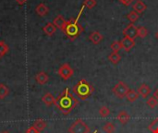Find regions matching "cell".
I'll return each instance as SVG.
<instances>
[{"label":"cell","instance_id":"1","mask_svg":"<svg viewBox=\"0 0 158 133\" xmlns=\"http://www.w3.org/2000/svg\"><path fill=\"white\" fill-rule=\"evenodd\" d=\"M79 104V101L69 92V88H66L55 101L56 108L64 115H69Z\"/></svg>","mask_w":158,"mask_h":133},{"label":"cell","instance_id":"2","mask_svg":"<svg viewBox=\"0 0 158 133\" xmlns=\"http://www.w3.org/2000/svg\"><path fill=\"white\" fill-rule=\"evenodd\" d=\"M83 9H84V6L81 7L80 13H79V15L77 17V19H71L68 20L66 25H65V27L62 30V31L67 35V37L70 41H74L75 39H77L81 35V33L83 31V27L78 22V20H79V19H80Z\"/></svg>","mask_w":158,"mask_h":133},{"label":"cell","instance_id":"3","mask_svg":"<svg viewBox=\"0 0 158 133\" xmlns=\"http://www.w3.org/2000/svg\"><path fill=\"white\" fill-rule=\"evenodd\" d=\"M72 91H73V94L78 98H80L81 100H86L88 97L92 95L94 89L86 80L82 79L77 84L73 86Z\"/></svg>","mask_w":158,"mask_h":133},{"label":"cell","instance_id":"4","mask_svg":"<svg viewBox=\"0 0 158 133\" xmlns=\"http://www.w3.org/2000/svg\"><path fill=\"white\" fill-rule=\"evenodd\" d=\"M68 131L69 133H90V128L86 122L79 118L70 125Z\"/></svg>","mask_w":158,"mask_h":133},{"label":"cell","instance_id":"5","mask_svg":"<svg viewBox=\"0 0 158 133\" xmlns=\"http://www.w3.org/2000/svg\"><path fill=\"white\" fill-rule=\"evenodd\" d=\"M129 90H130L129 86H128L124 81H118V82L114 86V88L112 89V92H113V94H114L118 98L123 99V98L126 97V95H127Z\"/></svg>","mask_w":158,"mask_h":133},{"label":"cell","instance_id":"6","mask_svg":"<svg viewBox=\"0 0 158 133\" xmlns=\"http://www.w3.org/2000/svg\"><path fill=\"white\" fill-rule=\"evenodd\" d=\"M74 74V70L73 69L69 66V64L65 63L63 64L59 69H58V75L60 76V78L64 81H68L69 80Z\"/></svg>","mask_w":158,"mask_h":133},{"label":"cell","instance_id":"7","mask_svg":"<svg viewBox=\"0 0 158 133\" xmlns=\"http://www.w3.org/2000/svg\"><path fill=\"white\" fill-rule=\"evenodd\" d=\"M137 30H138V27H136L133 23H131V24L127 25L126 28L123 30V35H124V37H128V38L135 40L136 37H138Z\"/></svg>","mask_w":158,"mask_h":133},{"label":"cell","instance_id":"8","mask_svg":"<svg viewBox=\"0 0 158 133\" xmlns=\"http://www.w3.org/2000/svg\"><path fill=\"white\" fill-rule=\"evenodd\" d=\"M120 42H121V46H122V48H123L126 52L131 51V50L135 46V44H136L135 40L131 39V38H128V37H124Z\"/></svg>","mask_w":158,"mask_h":133},{"label":"cell","instance_id":"9","mask_svg":"<svg viewBox=\"0 0 158 133\" xmlns=\"http://www.w3.org/2000/svg\"><path fill=\"white\" fill-rule=\"evenodd\" d=\"M132 8H133L134 11H136L137 13H139L140 15H142V14L147 9V6H146V4H145L143 1H142V0H137V1L133 4Z\"/></svg>","mask_w":158,"mask_h":133},{"label":"cell","instance_id":"10","mask_svg":"<svg viewBox=\"0 0 158 133\" xmlns=\"http://www.w3.org/2000/svg\"><path fill=\"white\" fill-rule=\"evenodd\" d=\"M138 94H139V95H140L141 97H143V98H147V97L150 95V94H151V89H150V87H149L147 84L143 83V84H141V86L138 88Z\"/></svg>","mask_w":158,"mask_h":133},{"label":"cell","instance_id":"11","mask_svg":"<svg viewBox=\"0 0 158 133\" xmlns=\"http://www.w3.org/2000/svg\"><path fill=\"white\" fill-rule=\"evenodd\" d=\"M104 39V36L99 32V31H93L90 36H89V40L94 44H99Z\"/></svg>","mask_w":158,"mask_h":133},{"label":"cell","instance_id":"12","mask_svg":"<svg viewBox=\"0 0 158 133\" xmlns=\"http://www.w3.org/2000/svg\"><path fill=\"white\" fill-rule=\"evenodd\" d=\"M56 98L51 93H46L43 97H42V102L46 106H51L52 105H55Z\"/></svg>","mask_w":158,"mask_h":133},{"label":"cell","instance_id":"13","mask_svg":"<svg viewBox=\"0 0 158 133\" xmlns=\"http://www.w3.org/2000/svg\"><path fill=\"white\" fill-rule=\"evenodd\" d=\"M130 118H131V117H130V115L126 112V111H120L118 114V116H117V119L118 120V122L119 123H121L122 125H126L129 121H130Z\"/></svg>","mask_w":158,"mask_h":133},{"label":"cell","instance_id":"14","mask_svg":"<svg viewBox=\"0 0 158 133\" xmlns=\"http://www.w3.org/2000/svg\"><path fill=\"white\" fill-rule=\"evenodd\" d=\"M49 80V77L48 75L45 73V72H39L36 76H35V81H37V83H39L40 85H44V84H46L47 81Z\"/></svg>","mask_w":158,"mask_h":133},{"label":"cell","instance_id":"15","mask_svg":"<svg viewBox=\"0 0 158 133\" xmlns=\"http://www.w3.org/2000/svg\"><path fill=\"white\" fill-rule=\"evenodd\" d=\"M66 23H67V20L64 19V17H63L62 15H58V16L54 19V21H53V24H54L56 28L60 29L61 31H62L63 28L65 27Z\"/></svg>","mask_w":158,"mask_h":133},{"label":"cell","instance_id":"16","mask_svg":"<svg viewBox=\"0 0 158 133\" xmlns=\"http://www.w3.org/2000/svg\"><path fill=\"white\" fill-rule=\"evenodd\" d=\"M107 58L113 65H118L119 63V61L121 60V56L118 54V52H112L107 56Z\"/></svg>","mask_w":158,"mask_h":133},{"label":"cell","instance_id":"17","mask_svg":"<svg viewBox=\"0 0 158 133\" xmlns=\"http://www.w3.org/2000/svg\"><path fill=\"white\" fill-rule=\"evenodd\" d=\"M43 30H44V31L48 36H52V35L56 32V27L53 23L49 22V23H47V24L43 28Z\"/></svg>","mask_w":158,"mask_h":133},{"label":"cell","instance_id":"18","mask_svg":"<svg viewBox=\"0 0 158 133\" xmlns=\"http://www.w3.org/2000/svg\"><path fill=\"white\" fill-rule=\"evenodd\" d=\"M139 97H140V95H139L138 92H135L134 90H131V89L129 90V92H128V94H127V95H126L127 100H128L129 102H131V103L135 102Z\"/></svg>","mask_w":158,"mask_h":133},{"label":"cell","instance_id":"19","mask_svg":"<svg viewBox=\"0 0 158 133\" xmlns=\"http://www.w3.org/2000/svg\"><path fill=\"white\" fill-rule=\"evenodd\" d=\"M46 126H47L46 122H45L44 119H42V118H39V119L35 120L34 123H33V127H34L38 131H44V130L46 128Z\"/></svg>","mask_w":158,"mask_h":133},{"label":"cell","instance_id":"20","mask_svg":"<svg viewBox=\"0 0 158 133\" xmlns=\"http://www.w3.org/2000/svg\"><path fill=\"white\" fill-rule=\"evenodd\" d=\"M35 11L39 16H45L48 13V7L44 4H39L36 7Z\"/></svg>","mask_w":158,"mask_h":133},{"label":"cell","instance_id":"21","mask_svg":"<svg viewBox=\"0 0 158 133\" xmlns=\"http://www.w3.org/2000/svg\"><path fill=\"white\" fill-rule=\"evenodd\" d=\"M140 14L139 13H137L136 11H134V10H131V12H129L128 13V15H127V18H128V19L131 21V23H133L134 24V22H136L139 19H140Z\"/></svg>","mask_w":158,"mask_h":133},{"label":"cell","instance_id":"22","mask_svg":"<svg viewBox=\"0 0 158 133\" xmlns=\"http://www.w3.org/2000/svg\"><path fill=\"white\" fill-rule=\"evenodd\" d=\"M148 35V30L146 27H143V26H140L138 27V30H137V36L143 39L145 38L146 36Z\"/></svg>","mask_w":158,"mask_h":133},{"label":"cell","instance_id":"23","mask_svg":"<svg viewBox=\"0 0 158 133\" xmlns=\"http://www.w3.org/2000/svg\"><path fill=\"white\" fill-rule=\"evenodd\" d=\"M9 94V89L3 83L0 84V99H5Z\"/></svg>","mask_w":158,"mask_h":133},{"label":"cell","instance_id":"24","mask_svg":"<svg viewBox=\"0 0 158 133\" xmlns=\"http://www.w3.org/2000/svg\"><path fill=\"white\" fill-rule=\"evenodd\" d=\"M115 130H116V127L112 122H106L103 126V131L106 133H114Z\"/></svg>","mask_w":158,"mask_h":133},{"label":"cell","instance_id":"25","mask_svg":"<svg viewBox=\"0 0 158 133\" xmlns=\"http://www.w3.org/2000/svg\"><path fill=\"white\" fill-rule=\"evenodd\" d=\"M146 104H147V106H148L151 109H154V108L158 105V100L155 97V96H151V97H149V98L147 99Z\"/></svg>","mask_w":158,"mask_h":133},{"label":"cell","instance_id":"26","mask_svg":"<svg viewBox=\"0 0 158 133\" xmlns=\"http://www.w3.org/2000/svg\"><path fill=\"white\" fill-rule=\"evenodd\" d=\"M7 52H8V46H7V44L4 41H1L0 42V58L3 57Z\"/></svg>","mask_w":158,"mask_h":133},{"label":"cell","instance_id":"27","mask_svg":"<svg viewBox=\"0 0 158 133\" xmlns=\"http://www.w3.org/2000/svg\"><path fill=\"white\" fill-rule=\"evenodd\" d=\"M148 130L152 133H158V118L155 119L149 126Z\"/></svg>","mask_w":158,"mask_h":133},{"label":"cell","instance_id":"28","mask_svg":"<svg viewBox=\"0 0 158 133\" xmlns=\"http://www.w3.org/2000/svg\"><path fill=\"white\" fill-rule=\"evenodd\" d=\"M110 48L112 49L113 52H118V51H120L121 48H122V46H121V42H119V41H114V42L111 44Z\"/></svg>","mask_w":158,"mask_h":133},{"label":"cell","instance_id":"29","mask_svg":"<svg viewBox=\"0 0 158 133\" xmlns=\"http://www.w3.org/2000/svg\"><path fill=\"white\" fill-rule=\"evenodd\" d=\"M99 115L102 118H106L110 115V109L107 106H102L99 109Z\"/></svg>","mask_w":158,"mask_h":133},{"label":"cell","instance_id":"30","mask_svg":"<svg viewBox=\"0 0 158 133\" xmlns=\"http://www.w3.org/2000/svg\"><path fill=\"white\" fill-rule=\"evenodd\" d=\"M96 5H97L96 0H84V1H83V6H86V7L89 8V9L94 8Z\"/></svg>","mask_w":158,"mask_h":133},{"label":"cell","instance_id":"31","mask_svg":"<svg viewBox=\"0 0 158 133\" xmlns=\"http://www.w3.org/2000/svg\"><path fill=\"white\" fill-rule=\"evenodd\" d=\"M26 133H40V131H38L33 126L30 127L27 131H26Z\"/></svg>","mask_w":158,"mask_h":133},{"label":"cell","instance_id":"32","mask_svg":"<svg viewBox=\"0 0 158 133\" xmlns=\"http://www.w3.org/2000/svg\"><path fill=\"white\" fill-rule=\"evenodd\" d=\"M119 1H120V3H121V4H123L124 6H131V3H132V1H133V0H119Z\"/></svg>","mask_w":158,"mask_h":133},{"label":"cell","instance_id":"33","mask_svg":"<svg viewBox=\"0 0 158 133\" xmlns=\"http://www.w3.org/2000/svg\"><path fill=\"white\" fill-rule=\"evenodd\" d=\"M17 1V3L19 4V5H23L25 2H26V0H16Z\"/></svg>","mask_w":158,"mask_h":133},{"label":"cell","instance_id":"34","mask_svg":"<svg viewBox=\"0 0 158 133\" xmlns=\"http://www.w3.org/2000/svg\"><path fill=\"white\" fill-rule=\"evenodd\" d=\"M154 96L158 100V88L156 90V92H155V94H154Z\"/></svg>","mask_w":158,"mask_h":133},{"label":"cell","instance_id":"35","mask_svg":"<svg viewBox=\"0 0 158 133\" xmlns=\"http://www.w3.org/2000/svg\"><path fill=\"white\" fill-rule=\"evenodd\" d=\"M156 39L158 40V31L156 32Z\"/></svg>","mask_w":158,"mask_h":133},{"label":"cell","instance_id":"36","mask_svg":"<svg viewBox=\"0 0 158 133\" xmlns=\"http://www.w3.org/2000/svg\"><path fill=\"white\" fill-rule=\"evenodd\" d=\"M1 133H10L9 131H2Z\"/></svg>","mask_w":158,"mask_h":133},{"label":"cell","instance_id":"37","mask_svg":"<svg viewBox=\"0 0 158 133\" xmlns=\"http://www.w3.org/2000/svg\"><path fill=\"white\" fill-rule=\"evenodd\" d=\"M93 133H97V131L95 130V131H94V132H93Z\"/></svg>","mask_w":158,"mask_h":133}]
</instances>
